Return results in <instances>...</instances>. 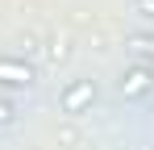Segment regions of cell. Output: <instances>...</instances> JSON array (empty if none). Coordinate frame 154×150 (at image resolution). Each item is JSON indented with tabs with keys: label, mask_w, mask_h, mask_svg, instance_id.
<instances>
[{
	"label": "cell",
	"mask_w": 154,
	"mask_h": 150,
	"mask_svg": "<svg viewBox=\"0 0 154 150\" xmlns=\"http://www.w3.org/2000/svg\"><path fill=\"white\" fill-rule=\"evenodd\" d=\"M133 13L146 17V21H154V0H133Z\"/></svg>",
	"instance_id": "5b68a950"
},
{
	"label": "cell",
	"mask_w": 154,
	"mask_h": 150,
	"mask_svg": "<svg viewBox=\"0 0 154 150\" xmlns=\"http://www.w3.org/2000/svg\"><path fill=\"white\" fill-rule=\"evenodd\" d=\"M96 96H100L96 79H71V83L63 88V96H58V113H67V117H83V113H92Z\"/></svg>",
	"instance_id": "6da1fadb"
},
{
	"label": "cell",
	"mask_w": 154,
	"mask_h": 150,
	"mask_svg": "<svg viewBox=\"0 0 154 150\" xmlns=\"http://www.w3.org/2000/svg\"><path fill=\"white\" fill-rule=\"evenodd\" d=\"M0 83L29 88V83H33V67H29L25 58H8V54H0Z\"/></svg>",
	"instance_id": "3957f363"
},
{
	"label": "cell",
	"mask_w": 154,
	"mask_h": 150,
	"mask_svg": "<svg viewBox=\"0 0 154 150\" xmlns=\"http://www.w3.org/2000/svg\"><path fill=\"white\" fill-rule=\"evenodd\" d=\"M13 121H17V104L0 96V129H4V125H13Z\"/></svg>",
	"instance_id": "277c9868"
},
{
	"label": "cell",
	"mask_w": 154,
	"mask_h": 150,
	"mask_svg": "<svg viewBox=\"0 0 154 150\" xmlns=\"http://www.w3.org/2000/svg\"><path fill=\"white\" fill-rule=\"evenodd\" d=\"M117 88H121L125 100H142L154 88V67H150V63H133V67H125L121 79H117Z\"/></svg>",
	"instance_id": "7a4b0ae2"
}]
</instances>
